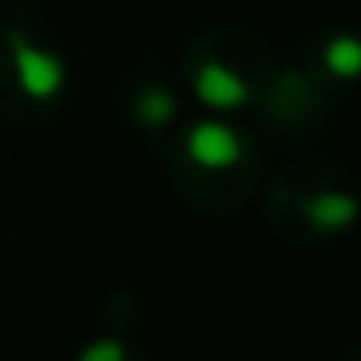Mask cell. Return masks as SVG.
<instances>
[{"mask_svg": "<svg viewBox=\"0 0 361 361\" xmlns=\"http://www.w3.org/2000/svg\"><path fill=\"white\" fill-rule=\"evenodd\" d=\"M78 361H125V350H121V342H94Z\"/></svg>", "mask_w": 361, "mask_h": 361, "instance_id": "cell-1", "label": "cell"}]
</instances>
